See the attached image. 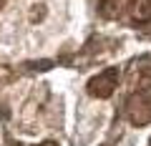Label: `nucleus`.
<instances>
[{"instance_id": "obj_1", "label": "nucleus", "mask_w": 151, "mask_h": 146, "mask_svg": "<svg viewBox=\"0 0 151 146\" xmlns=\"http://www.w3.org/2000/svg\"><path fill=\"white\" fill-rule=\"evenodd\" d=\"M113 86H116V70H106V73H101V76L88 81V91L98 98H106L113 91Z\"/></svg>"}]
</instances>
